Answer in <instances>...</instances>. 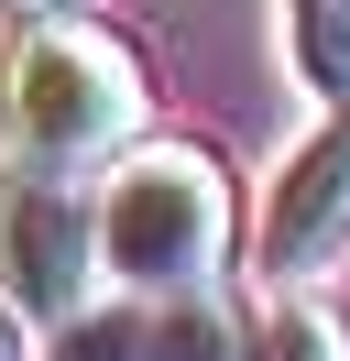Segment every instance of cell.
<instances>
[{
    "mask_svg": "<svg viewBox=\"0 0 350 361\" xmlns=\"http://www.w3.org/2000/svg\"><path fill=\"white\" fill-rule=\"evenodd\" d=\"M0 132L33 164H55V176L121 154V142L143 132V66H131V44L99 33V23H77V11L33 23L0 55Z\"/></svg>",
    "mask_w": 350,
    "mask_h": 361,
    "instance_id": "cell-1",
    "label": "cell"
},
{
    "mask_svg": "<svg viewBox=\"0 0 350 361\" xmlns=\"http://www.w3.org/2000/svg\"><path fill=\"white\" fill-rule=\"evenodd\" d=\"M88 219H99V263L131 295H186L230 252V176L197 142H143V154H121Z\"/></svg>",
    "mask_w": 350,
    "mask_h": 361,
    "instance_id": "cell-2",
    "label": "cell"
},
{
    "mask_svg": "<svg viewBox=\"0 0 350 361\" xmlns=\"http://www.w3.org/2000/svg\"><path fill=\"white\" fill-rule=\"evenodd\" d=\"M88 263H99V219L55 164H11L0 176V295L22 317H77Z\"/></svg>",
    "mask_w": 350,
    "mask_h": 361,
    "instance_id": "cell-3",
    "label": "cell"
},
{
    "mask_svg": "<svg viewBox=\"0 0 350 361\" xmlns=\"http://www.w3.org/2000/svg\"><path fill=\"white\" fill-rule=\"evenodd\" d=\"M339 241H350V110L274 176V208H262V274L296 285V274H318Z\"/></svg>",
    "mask_w": 350,
    "mask_h": 361,
    "instance_id": "cell-4",
    "label": "cell"
},
{
    "mask_svg": "<svg viewBox=\"0 0 350 361\" xmlns=\"http://www.w3.org/2000/svg\"><path fill=\"white\" fill-rule=\"evenodd\" d=\"M44 361H164V329H153L143 307H99V317L77 307V317H66V339H55Z\"/></svg>",
    "mask_w": 350,
    "mask_h": 361,
    "instance_id": "cell-5",
    "label": "cell"
},
{
    "mask_svg": "<svg viewBox=\"0 0 350 361\" xmlns=\"http://www.w3.org/2000/svg\"><path fill=\"white\" fill-rule=\"evenodd\" d=\"M296 66L318 77V99L350 110V0H296Z\"/></svg>",
    "mask_w": 350,
    "mask_h": 361,
    "instance_id": "cell-6",
    "label": "cell"
},
{
    "mask_svg": "<svg viewBox=\"0 0 350 361\" xmlns=\"http://www.w3.org/2000/svg\"><path fill=\"white\" fill-rule=\"evenodd\" d=\"M274 361H350V329L328 307H284L274 317Z\"/></svg>",
    "mask_w": 350,
    "mask_h": 361,
    "instance_id": "cell-7",
    "label": "cell"
},
{
    "mask_svg": "<svg viewBox=\"0 0 350 361\" xmlns=\"http://www.w3.org/2000/svg\"><path fill=\"white\" fill-rule=\"evenodd\" d=\"M0 361H33V339H22V307L0 295Z\"/></svg>",
    "mask_w": 350,
    "mask_h": 361,
    "instance_id": "cell-8",
    "label": "cell"
},
{
    "mask_svg": "<svg viewBox=\"0 0 350 361\" xmlns=\"http://www.w3.org/2000/svg\"><path fill=\"white\" fill-rule=\"evenodd\" d=\"M0 11H11V0H0Z\"/></svg>",
    "mask_w": 350,
    "mask_h": 361,
    "instance_id": "cell-9",
    "label": "cell"
}]
</instances>
